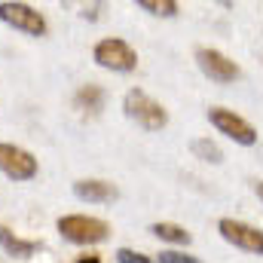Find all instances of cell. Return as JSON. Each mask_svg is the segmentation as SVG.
<instances>
[{"mask_svg":"<svg viewBox=\"0 0 263 263\" xmlns=\"http://www.w3.org/2000/svg\"><path fill=\"white\" fill-rule=\"evenodd\" d=\"M123 110H126L129 120H135L141 129H147V132H159V129L168 126V110H165L159 101H153L147 92H141V89L126 92V98H123Z\"/></svg>","mask_w":263,"mask_h":263,"instance_id":"cell-1","label":"cell"},{"mask_svg":"<svg viewBox=\"0 0 263 263\" xmlns=\"http://www.w3.org/2000/svg\"><path fill=\"white\" fill-rule=\"evenodd\" d=\"M59 233L62 239L73 242V245H98L107 239L110 227L101 217H89V214H65L59 217Z\"/></svg>","mask_w":263,"mask_h":263,"instance_id":"cell-2","label":"cell"},{"mask_svg":"<svg viewBox=\"0 0 263 263\" xmlns=\"http://www.w3.org/2000/svg\"><path fill=\"white\" fill-rule=\"evenodd\" d=\"M92 59H95L98 67L117 70V73H129V70L138 67V52L132 49L126 40H120V37H104V40H98L95 49H92Z\"/></svg>","mask_w":263,"mask_h":263,"instance_id":"cell-3","label":"cell"},{"mask_svg":"<svg viewBox=\"0 0 263 263\" xmlns=\"http://www.w3.org/2000/svg\"><path fill=\"white\" fill-rule=\"evenodd\" d=\"M0 22H6V25L15 28V31H25L28 37H43V34L49 31L43 12H37V9L28 6V3H15V0L0 3Z\"/></svg>","mask_w":263,"mask_h":263,"instance_id":"cell-4","label":"cell"},{"mask_svg":"<svg viewBox=\"0 0 263 263\" xmlns=\"http://www.w3.org/2000/svg\"><path fill=\"white\" fill-rule=\"evenodd\" d=\"M217 233L223 236V242L248 251V254H260L263 257V230L245 223V220H236V217H220L217 220Z\"/></svg>","mask_w":263,"mask_h":263,"instance_id":"cell-5","label":"cell"},{"mask_svg":"<svg viewBox=\"0 0 263 263\" xmlns=\"http://www.w3.org/2000/svg\"><path fill=\"white\" fill-rule=\"evenodd\" d=\"M0 172H3L9 181H31V178H37L40 165H37L34 153H28L25 147L0 144Z\"/></svg>","mask_w":263,"mask_h":263,"instance_id":"cell-6","label":"cell"},{"mask_svg":"<svg viewBox=\"0 0 263 263\" xmlns=\"http://www.w3.org/2000/svg\"><path fill=\"white\" fill-rule=\"evenodd\" d=\"M208 120H211V126H214V129L223 132L227 138H233L236 144H245V147L257 144V129H254L248 120H242L236 110H227V107H211V110H208Z\"/></svg>","mask_w":263,"mask_h":263,"instance_id":"cell-7","label":"cell"},{"mask_svg":"<svg viewBox=\"0 0 263 263\" xmlns=\"http://www.w3.org/2000/svg\"><path fill=\"white\" fill-rule=\"evenodd\" d=\"M196 62H199V70H202L208 80H214V83H236L239 73H242L233 59H227L220 49H211V46H199Z\"/></svg>","mask_w":263,"mask_h":263,"instance_id":"cell-8","label":"cell"},{"mask_svg":"<svg viewBox=\"0 0 263 263\" xmlns=\"http://www.w3.org/2000/svg\"><path fill=\"white\" fill-rule=\"evenodd\" d=\"M73 193H77V199H83V202H101V205L120 199V190H117L110 181H98V178H83V181H77V184H73Z\"/></svg>","mask_w":263,"mask_h":263,"instance_id":"cell-9","label":"cell"},{"mask_svg":"<svg viewBox=\"0 0 263 263\" xmlns=\"http://www.w3.org/2000/svg\"><path fill=\"white\" fill-rule=\"evenodd\" d=\"M0 248H3L6 254H12V257H22V260H28V257H34V254H37L40 242L18 239V236H15L9 227H0Z\"/></svg>","mask_w":263,"mask_h":263,"instance_id":"cell-10","label":"cell"},{"mask_svg":"<svg viewBox=\"0 0 263 263\" xmlns=\"http://www.w3.org/2000/svg\"><path fill=\"white\" fill-rule=\"evenodd\" d=\"M150 233H153L156 239L168 242V245H190V242H193V236L187 233V227L172 223V220H159V223H153V227H150Z\"/></svg>","mask_w":263,"mask_h":263,"instance_id":"cell-11","label":"cell"},{"mask_svg":"<svg viewBox=\"0 0 263 263\" xmlns=\"http://www.w3.org/2000/svg\"><path fill=\"white\" fill-rule=\"evenodd\" d=\"M73 104H77L80 110L98 114V110L104 107V89H101V86H95V83L80 86V89H77V95H73Z\"/></svg>","mask_w":263,"mask_h":263,"instance_id":"cell-12","label":"cell"},{"mask_svg":"<svg viewBox=\"0 0 263 263\" xmlns=\"http://www.w3.org/2000/svg\"><path fill=\"white\" fill-rule=\"evenodd\" d=\"M138 6L150 15H162V18H172L178 15V3L175 0H138Z\"/></svg>","mask_w":263,"mask_h":263,"instance_id":"cell-13","label":"cell"},{"mask_svg":"<svg viewBox=\"0 0 263 263\" xmlns=\"http://www.w3.org/2000/svg\"><path fill=\"white\" fill-rule=\"evenodd\" d=\"M193 153H196L199 159H205V162H223V153H220V147L214 144V141H208V138H196L193 141Z\"/></svg>","mask_w":263,"mask_h":263,"instance_id":"cell-14","label":"cell"},{"mask_svg":"<svg viewBox=\"0 0 263 263\" xmlns=\"http://www.w3.org/2000/svg\"><path fill=\"white\" fill-rule=\"evenodd\" d=\"M156 263H202V260L193 257V254H187V251H162L156 257Z\"/></svg>","mask_w":263,"mask_h":263,"instance_id":"cell-15","label":"cell"},{"mask_svg":"<svg viewBox=\"0 0 263 263\" xmlns=\"http://www.w3.org/2000/svg\"><path fill=\"white\" fill-rule=\"evenodd\" d=\"M117 263H156L153 257L141 254V251H132V248H120L117 251Z\"/></svg>","mask_w":263,"mask_h":263,"instance_id":"cell-16","label":"cell"},{"mask_svg":"<svg viewBox=\"0 0 263 263\" xmlns=\"http://www.w3.org/2000/svg\"><path fill=\"white\" fill-rule=\"evenodd\" d=\"M77 263H101V257H95V254H83V257H77Z\"/></svg>","mask_w":263,"mask_h":263,"instance_id":"cell-17","label":"cell"},{"mask_svg":"<svg viewBox=\"0 0 263 263\" xmlns=\"http://www.w3.org/2000/svg\"><path fill=\"white\" fill-rule=\"evenodd\" d=\"M254 193H257V199L263 202V181H257V184H254Z\"/></svg>","mask_w":263,"mask_h":263,"instance_id":"cell-18","label":"cell"}]
</instances>
